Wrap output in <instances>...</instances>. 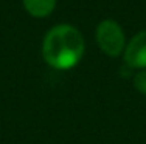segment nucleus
<instances>
[{
  "label": "nucleus",
  "instance_id": "1",
  "mask_svg": "<svg viewBox=\"0 0 146 144\" xmlns=\"http://www.w3.org/2000/svg\"><path fill=\"white\" fill-rule=\"evenodd\" d=\"M86 51L84 36L68 23L48 30L42 40V57L54 70H70L79 64Z\"/></svg>",
  "mask_w": 146,
  "mask_h": 144
},
{
  "label": "nucleus",
  "instance_id": "2",
  "mask_svg": "<svg viewBox=\"0 0 146 144\" xmlns=\"http://www.w3.org/2000/svg\"><path fill=\"white\" fill-rule=\"evenodd\" d=\"M95 39L104 54L118 57L126 48V36L121 25L113 19H104L95 31Z\"/></svg>",
  "mask_w": 146,
  "mask_h": 144
},
{
  "label": "nucleus",
  "instance_id": "3",
  "mask_svg": "<svg viewBox=\"0 0 146 144\" xmlns=\"http://www.w3.org/2000/svg\"><path fill=\"white\" fill-rule=\"evenodd\" d=\"M124 62L127 67L146 70V30H141L126 43L123 51Z\"/></svg>",
  "mask_w": 146,
  "mask_h": 144
},
{
  "label": "nucleus",
  "instance_id": "4",
  "mask_svg": "<svg viewBox=\"0 0 146 144\" xmlns=\"http://www.w3.org/2000/svg\"><path fill=\"white\" fill-rule=\"evenodd\" d=\"M22 3L25 11L37 19L50 16L56 8V0H22Z\"/></svg>",
  "mask_w": 146,
  "mask_h": 144
},
{
  "label": "nucleus",
  "instance_id": "5",
  "mask_svg": "<svg viewBox=\"0 0 146 144\" xmlns=\"http://www.w3.org/2000/svg\"><path fill=\"white\" fill-rule=\"evenodd\" d=\"M134 88L141 95H146V70H140L134 76Z\"/></svg>",
  "mask_w": 146,
  "mask_h": 144
}]
</instances>
